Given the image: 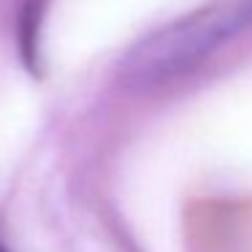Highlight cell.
<instances>
[{
  "label": "cell",
  "mask_w": 252,
  "mask_h": 252,
  "mask_svg": "<svg viewBox=\"0 0 252 252\" xmlns=\"http://www.w3.org/2000/svg\"><path fill=\"white\" fill-rule=\"evenodd\" d=\"M250 30L252 0H214L138 41L122 60V79L136 90L182 79Z\"/></svg>",
  "instance_id": "obj_1"
},
{
  "label": "cell",
  "mask_w": 252,
  "mask_h": 252,
  "mask_svg": "<svg viewBox=\"0 0 252 252\" xmlns=\"http://www.w3.org/2000/svg\"><path fill=\"white\" fill-rule=\"evenodd\" d=\"M0 252H14V250H11L8 244H3V241H0Z\"/></svg>",
  "instance_id": "obj_2"
}]
</instances>
